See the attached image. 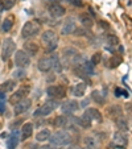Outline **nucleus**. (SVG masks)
Here are the masks:
<instances>
[{
  "instance_id": "obj_27",
  "label": "nucleus",
  "mask_w": 132,
  "mask_h": 149,
  "mask_svg": "<svg viewBox=\"0 0 132 149\" xmlns=\"http://www.w3.org/2000/svg\"><path fill=\"white\" fill-rule=\"evenodd\" d=\"M12 26H13V17L9 16L3 21V26L1 28H3L4 32H9L12 29Z\"/></svg>"
},
{
  "instance_id": "obj_34",
  "label": "nucleus",
  "mask_w": 132,
  "mask_h": 149,
  "mask_svg": "<svg viewBox=\"0 0 132 149\" xmlns=\"http://www.w3.org/2000/svg\"><path fill=\"white\" fill-rule=\"evenodd\" d=\"M115 95L118 96H128V93H127L126 90H122V88H116L115 90Z\"/></svg>"
},
{
  "instance_id": "obj_29",
  "label": "nucleus",
  "mask_w": 132,
  "mask_h": 149,
  "mask_svg": "<svg viewBox=\"0 0 132 149\" xmlns=\"http://www.w3.org/2000/svg\"><path fill=\"white\" fill-rule=\"evenodd\" d=\"M101 61H102V53L96 52V53H94L91 56V63L93 65H98V63H101Z\"/></svg>"
},
{
  "instance_id": "obj_33",
  "label": "nucleus",
  "mask_w": 132,
  "mask_h": 149,
  "mask_svg": "<svg viewBox=\"0 0 132 149\" xmlns=\"http://www.w3.org/2000/svg\"><path fill=\"white\" fill-rule=\"evenodd\" d=\"M91 98H93L96 103H104V100H103V98H102V95H101L99 91H94L93 95H91Z\"/></svg>"
},
{
  "instance_id": "obj_36",
  "label": "nucleus",
  "mask_w": 132,
  "mask_h": 149,
  "mask_svg": "<svg viewBox=\"0 0 132 149\" xmlns=\"http://www.w3.org/2000/svg\"><path fill=\"white\" fill-rule=\"evenodd\" d=\"M6 110V100H0V112Z\"/></svg>"
},
{
  "instance_id": "obj_38",
  "label": "nucleus",
  "mask_w": 132,
  "mask_h": 149,
  "mask_svg": "<svg viewBox=\"0 0 132 149\" xmlns=\"http://www.w3.org/2000/svg\"><path fill=\"white\" fill-rule=\"evenodd\" d=\"M0 100H6V94L0 90Z\"/></svg>"
},
{
  "instance_id": "obj_2",
  "label": "nucleus",
  "mask_w": 132,
  "mask_h": 149,
  "mask_svg": "<svg viewBox=\"0 0 132 149\" xmlns=\"http://www.w3.org/2000/svg\"><path fill=\"white\" fill-rule=\"evenodd\" d=\"M49 141H50L52 145L64 146V145L70 144L71 137H70V133L66 132V131H58V132H56L54 135H50Z\"/></svg>"
},
{
  "instance_id": "obj_19",
  "label": "nucleus",
  "mask_w": 132,
  "mask_h": 149,
  "mask_svg": "<svg viewBox=\"0 0 132 149\" xmlns=\"http://www.w3.org/2000/svg\"><path fill=\"white\" fill-rule=\"evenodd\" d=\"M85 146L90 149H99V140L95 136H86L85 137Z\"/></svg>"
},
{
  "instance_id": "obj_9",
  "label": "nucleus",
  "mask_w": 132,
  "mask_h": 149,
  "mask_svg": "<svg viewBox=\"0 0 132 149\" xmlns=\"http://www.w3.org/2000/svg\"><path fill=\"white\" fill-rule=\"evenodd\" d=\"M29 90H31V88H29V86H23V87H20L19 90H17L16 93H15L13 95L11 96V98H9V103L15 106V104L19 103L20 100H23V99L25 98L27 95H28Z\"/></svg>"
},
{
  "instance_id": "obj_10",
  "label": "nucleus",
  "mask_w": 132,
  "mask_h": 149,
  "mask_svg": "<svg viewBox=\"0 0 132 149\" xmlns=\"http://www.w3.org/2000/svg\"><path fill=\"white\" fill-rule=\"evenodd\" d=\"M32 106V100L31 99L24 98L23 100H20L19 103L15 104V115H21V113L27 112Z\"/></svg>"
},
{
  "instance_id": "obj_21",
  "label": "nucleus",
  "mask_w": 132,
  "mask_h": 149,
  "mask_svg": "<svg viewBox=\"0 0 132 149\" xmlns=\"http://www.w3.org/2000/svg\"><path fill=\"white\" fill-rule=\"evenodd\" d=\"M86 88H87L86 83H83V82H79L78 84H75V86H74L73 94L75 96H78V98H82V96L85 95V93H86Z\"/></svg>"
},
{
  "instance_id": "obj_11",
  "label": "nucleus",
  "mask_w": 132,
  "mask_h": 149,
  "mask_svg": "<svg viewBox=\"0 0 132 149\" xmlns=\"http://www.w3.org/2000/svg\"><path fill=\"white\" fill-rule=\"evenodd\" d=\"M37 68H38V70L42 71V73H48V71H50L52 68H53L52 57H41V58L38 59Z\"/></svg>"
},
{
  "instance_id": "obj_14",
  "label": "nucleus",
  "mask_w": 132,
  "mask_h": 149,
  "mask_svg": "<svg viewBox=\"0 0 132 149\" xmlns=\"http://www.w3.org/2000/svg\"><path fill=\"white\" fill-rule=\"evenodd\" d=\"M49 13H50L53 17H57V19H58V17H62L65 13H66V9H65L59 3H52L50 6H49Z\"/></svg>"
},
{
  "instance_id": "obj_23",
  "label": "nucleus",
  "mask_w": 132,
  "mask_h": 149,
  "mask_svg": "<svg viewBox=\"0 0 132 149\" xmlns=\"http://www.w3.org/2000/svg\"><path fill=\"white\" fill-rule=\"evenodd\" d=\"M15 87H16V82L9 79V81H6L1 84V88H0V90L3 91V93H9V91H13Z\"/></svg>"
},
{
  "instance_id": "obj_42",
  "label": "nucleus",
  "mask_w": 132,
  "mask_h": 149,
  "mask_svg": "<svg viewBox=\"0 0 132 149\" xmlns=\"http://www.w3.org/2000/svg\"><path fill=\"white\" fill-rule=\"evenodd\" d=\"M83 149H90V148H87V146H85V148Z\"/></svg>"
},
{
  "instance_id": "obj_18",
  "label": "nucleus",
  "mask_w": 132,
  "mask_h": 149,
  "mask_svg": "<svg viewBox=\"0 0 132 149\" xmlns=\"http://www.w3.org/2000/svg\"><path fill=\"white\" fill-rule=\"evenodd\" d=\"M23 50L25 52L28 56H36L37 52H38V46L34 42H25L23 46Z\"/></svg>"
},
{
  "instance_id": "obj_35",
  "label": "nucleus",
  "mask_w": 132,
  "mask_h": 149,
  "mask_svg": "<svg viewBox=\"0 0 132 149\" xmlns=\"http://www.w3.org/2000/svg\"><path fill=\"white\" fill-rule=\"evenodd\" d=\"M69 3H71L73 6H75V7H81L82 6V1L81 0H68Z\"/></svg>"
},
{
  "instance_id": "obj_4",
  "label": "nucleus",
  "mask_w": 132,
  "mask_h": 149,
  "mask_svg": "<svg viewBox=\"0 0 132 149\" xmlns=\"http://www.w3.org/2000/svg\"><path fill=\"white\" fill-rule=\"evenodd\" d=\"M41 38H42V42L46 45V48H48L49 52L56 50L57 45H58V38H57V34L54 33L53 31L44 32V34H42Z\"/></svg>"
},
{
  "instance_id": "obj_12",
  "label": "nucleus",
  "mask_w": 132,
  "mask_h": 149,
  "mask_svg": "<svg viewBox=\"0 0 132 149\" xmlns=\"http://www.w3.org/2000/svg\"><path fill=\"white\" fill-rule=\"evenodd\" d=\"M107 115L110 116V119H112V120H118L119 118L123 116V108L119 104H114V106L107 108Z\"/></svg>"
},
{
  "instance_id": "obj_5",
  "label": "nucleus",
  "mask_w": 132,
  "mask_h": 149,
  "mask_svg": "<svg viewBox=\"0 0 132 149\" xmlns=\"http://www.w3.org/2000/svg\"><path fill=\"white\" fill-rule=\"evenodd\" d=\"M15 63H16L17 68L24 69L27 66H29L31 58H29V56L24 50H17L16 54H15Z\"/></svg>"
},
{
  "instance_id": "obj_8",
  "label": "nucleus",
  "mask_w": 132,
  "mask_h": 149,
  "mask_svg": "<svg viewBox=\"0 0 132 149\" xmlns=\"http://www.w3.org/2000/svg\"><path fill=\"white\" fill-rule=\"evenodd\" d=\"M128 144V137L124 131H118L112 137V146H119V148H124Z\"/></svg>"
},
{
  "instance_id": "obj_15",
  "label": "nucleus",
  "mask_w": 132,
  "mask_h": 149,
  "mask_svg": "<svg viewBox=\"0 0 132 149\" xmlns=\"http://www.w3.org/2000/svg\"><path fill=\"white\" fill-rule=\"evenodd\" d=\"M83 116H86L87 119L90 121L95 120V121H102V113L99 112L96 108H87L86 111H85Z\"/></svg>"
},
{
  "instance_id": "obj_30",
  "label": "nucleus",
  "mask_w": 132,
  "mask_h": 149,
  "mask_svg": "<svg viewBox=\"0 0 132 149\" xmlns=\"http://www.w3.org/2000/svg\"><path fill=\"white\" fill-rule=\"evenodd\" d=\"M106 40L110 45H118L119 44V38L116 36H114V34H108V36L106 37Z\"/></svg>"
},
{
  "instance_id": "obj_31",
  "label": "nucleus",
  "mask_w": 132,
  "mask_h": 149,
  "mask_svg": "<svg viewBox=\"0 0 132 149\" xmlns=\"http://www.w3.org/2000/svg\"><path fill=\"white\" fill-rule=\"evenodd\" d=\"M0 1L3 3L4 9H11L15 6V3H16V0H0Z\"/></svg>"
},
{
  "instance_id": "obj_41",
  "label": "nucleus",
  "mask_w": 132,
  "mask_h": 149,
  "mask_svg": "<svg viewBox=\"0 0 132 149\" xmlns=\"http://www.w3.org/2000/svg\"><path fill=\"white\" fill-rule=\"evenodd\" d=\"M114 149H124V148H119V146H115V148Z\"/></svg>"
},
{
  "instance_id": "obj_25",
  "label": "nucleus",
  "mask_w": 132,
  "mask_h": 149,
  "mask_svg": "<svg viewBox=\"0 0 132 149\" xmlns=\"http://www.w3.org/2000/svg\"><path fill=\"white\" fill-rule=\"evenodd\" d=\"M50 135H52V133H50V131H49V130H42V131H40V132L37 133L36 140L37 141H41V143H42V141H46L49 137H50Z\"/></svg>"
},
{
  "instance_id": "obj_24",
  "label": "nucleus",
  "mask_w": 132,
  "mask_h": 149,
  "mask_svg": "<svg viewBox=\"0 0 132 149\" xmlns=\"http://www.w3.org/2000/svg\"><path fill=\"white\" fill-rule=\"evenodd\" d=\"M75 124L77 125H81L82 128L87 130L91 127V121L86 118V116H82V118H75Z\"/></svg>"
},
{
  "instance_id": "obj_13",
  "label": "nucleus",
  "mask_w": 132,
  "mask_h": 149,
  "mask_svg": "<svg viewBox=\"0 0 132 149\" xmlns=\"http://www.w3.org/2000/svg\"><path fill=\"white\" fill-rule=\"evenodd\" d=\"M78 108H79V104H78V102H77V100H66L61 106L62 112H64V113H69V115H70V113H73V112H75Z\"/></svg>"
},
{
  "instance_id": "obj_39",
  "label": "nucleus",
  "mask_w": 132,
  "mask_h": 149,
  "mask_svg": "<svg viewBox=\"0 0 132 149\" xmlns=\"http://www.w3.org/2000/svg\"><path fill=\"white\" fill-rule=\"evenodd\" d=\"M4 11V7H3V3H1V1H0V13H1V12Z\"/></svg>"
},
{
  "instance_id": "obj_26",
  "label": "nucleus",
  "mask_w": 132,
  "mask_h": 149,
  "mask_svg": "<svg viewBox=\"0 0 132 149\" xmlns=\"http://www.w3.org/2000/svg\"><path fill=\"white\" fill-rule=\"evenodd\" d=\"M69 123V118L64 115H59L54 119V125L56 127H66V124Z\"/></svg>"
},
{
  "instance_id": "obj_32",
  "label": "nucleus",
  "mask_w": 132,
  "mask_h": 149,
  "mask_svg": "<svg viewBox=\"0 0 132 149\" xmlns=\"http://www.w3.org/2000/svg\"><path fill=\"white\" fill-rule=\"evenodd\" d=\"M25 75H27L25 71H24L21 68H20L19 70H16V71L13 73V77H15L16 79H24V78H25Z\"/></svg>"
},
{
  "instance_id": "obj_1",
  "label": "nucleus",
  "mask_w": 132,
  "mask_h": 149,
  "mask_svg": "<svg viewBox=\"0 0 132 149\" xmlns=\"http://www.w3.org/2000/svg\"><path fill=\"white\" fill-rule=\"evenodd\" d=\"M58 106H59V104H58V100H57V99H50V100H46L45 103L42 104V106H40V107L34 111L33 116H36V118L48 116L49 113L53 112V111L56 110Z\"/></svg>"
},
{
  "instance_id": "obj_7",
  "label": "nucleus",
  "mask_w": 132,
  "mask_h": 149,
  "mask_svg": "<svg viewBox=\"0 0 132 149\" xmlns=\"http://www.w3.org/2000/svg\"><path fill=\"white\" fill-rule=\"evenodd\" d=\"M46 94H48L52 99H57V100H59V99L65 98V95H66V90H65L64 86H49V87L46 88Z\"/></svg>"
},
{
  "instance_id": "obj_6",
  "label": "nucleus",
  "mask_w": 132,
  "mask_h": 149,
  "mask_svg": "<svg viewBox=\"0 0 132 149\" xmlns=\"http://www.w3.org/2000/svg\"><path fill=\"white\" fill-rule=\"evenodd\" d=\"M15 49H16V45H15L13 40L6 38L4 42H3V50H1L3 53H1V58H3L4 61H7V59L15 53Z\"/></svg>"
},
{
  "instance_id": "obj_3",
  "label": "nucleus",
  "mask_w": 132,
  "mask_h": 149,
  "mask_svg": "<svg viewBox=\"0 0 132 149\" xmlns=\"http://www.w3.org/2000/svg\"><path fill=\"white\" fill-rule=\"evenodd\" d=\"M40 29H41V26H40L38 21L32 20V21H28V23L24 24L23 29H21V36L24 38H32V37H34L38 33Z\"/></svg>"
},
{
  "instance_id": "obj_22",
  "label": "nucleus",
  "mask_w": 132,
  "mask_h": 149,
  "mask_svg": "<svg viewBox=\"0 0 132 149\" xmlns=\"http://www.w3.org/2000/svg\"><path fill=\"white\" fill-rule=\"evenodd\" d=\"M79 21H81V24L85 26V28H91V26L94 25L93 19L90 17V15H87V13L79 15Z\"/></svg>"
},
{
  "instance_id": "obj_40",
  "label": "nucleus",
  "mask_w": 132,
  "mask_h": 149,
  "mask_svg": "<svg viewBox=\"0 0 132 149\" xmlns=\"http://www.w3.org/2000/svg\"><path fill=\"white\" fill-rule=\"evenodd\" d=\"M52 3H59V1H61V0H50Z\"/></svg>"
},
{
  "instance_id": "obj_28",
  "label": "nucleus",
  "mask_w": 132,
  "mask_h": 149,
  "mask_svg": "<svg viewBox=\"0 0 132 149\" xmlns=\"http://www.w3.org/2000/svg\"><path fill=\"white\" fill-rule=\"evenodd\" d=\"M120 63H122V57L114 56V57H111V58L108 59V68L115 69V68H118Z\"/></svg>"
},
{
  "instance_id": "obj_37",
  "label": "nucleus",
  "mask_w": 132,
  "mask_h": 149,
  "mask_svg": "<svg viewBox=\"0 0 132 149\" xmlns=\"http://www.w3.org/2000/svg\"><path fill=\"white\" fill-rule=\"evenodd\" d=\"M40 149H57V148H54V145H44V146H41Z\"/></svg>"
},
{
  "instance_id": "obj_17",
  "label": "nucleus",
  "mask_w": 132,
  "mask_h": 149,
  "mask_svg": "<svg viewBox=\"0 0 132 149\" xmlns=\"http://www.w3.org/2000/svg\"><path fill=\"white\" fill-rule=\"evenodd\" d=\"M19 141H20L19 132L15 131V132H12V135L8 137V140H7V146H8V149H16L17 145H19Z\"/></svg>"
},
{
  "instance_id": "obj_20",
  "label": "nucleus",
  "mask_w": 132,
  "mask_h": 149,
  "mask_svg": "<svg viewBox=\"0 0 132 149\" xmlns=\"http://www.w3.org/2000/svg\"><path fill=\"white\" fill-rule=\"evenodd\" d=\"M33 135V124L32 123H27L23 125V130H21V140H27L31 136Z\"/></svg>"
},
{
  "instance_id": "obj_43",
  "label": "nucleus",
  "mask_w": 132,
  "mask_h": 149,
  "mask_svg": "<svg viewBox=\"0 0 132 149\" xmlns=\"http://www.w3.org/2000/svg\"><path fill=\"white\" fill-rule=\"evenodd\" d=\"M62 149H71V148H62Z\"/></svg>"
},
{
  "instance_id": "obj_16",
  "label": "nucleus",
  "mask_w": 132,
  "mask_h": 149,
  "mask_svg": "<svg viewBox=\"0 0 132 149\" xmlns=\"http://www.w3.org/2000/svg\"><path fill=\"white\" fill-rule=\"evenodd\" d=\"M75 29H77L75 23H74L73 20H68V21L64 24V26H62L61 33L64 34V36H68V34H73L74 32H75Z\"/></svg>"
}]
</instances>
